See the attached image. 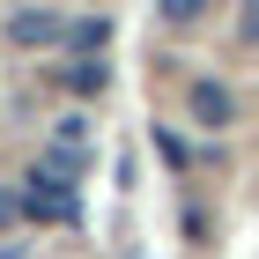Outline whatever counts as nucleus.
Listing matches in <instances>:
<instances>
[{
    "instance_id": "f257e3e1",
    "label": "nucleus",
    "mask_w": 259,
    "mask_h": 259,
    "mask_svg": "<svg viewBox=\"0 0 259 259\" xmlns=\"http://www.w3.org/2000/svg\"><path fill=\"white\" fill-rule=\"evenodd\" d=\"M22 215L30 222H60V230H74L81 222V200H74V185L67 178H52V170H30V178H22Z\"/></svg>"
},
{
    "instance_id": "39448f33",
    "label": "nucleus",
    "mask_w": 259,
    "mask_h": 259,
    "mask_svg": "<svg viewBox=\"0 0 259 259\" xmlns=\"http://www.w3.org/2000/svg\"><path fill=\"white\" fill-rule=\"evenodd\" d=\"M60 81L74 89V97H104V89H111V67H104V60H67Z\"/></svg>"
},
{
    "instance_id": "6e6552de",
    "label": "nucleus",
    "mask_w": 259,
    "mask_h": 259,
    "mask_svg": "<svg viewBox=\"0 0 259 259\" xmlns=\"http://www.w3.org/2000/svg\"><path fill=\"white\" fill-rule=\"evenodd\" d=\"M15 215H22V193H0V230H8Z\"/></svg>"
},
{
    "instance_id": "423d86ee",
    "label": "nucleus",
    "mask_w": 259,
    "mask_h": 259,
    "mask_svg": "<svg viewBox=\"0 0 259 259\" xmlns=\"http://www.w3.org/2000/svg\"><path fill=\"white\" fill-rule=\"evenodd\" d=\"M200 8H207V0H163V22H193Z\"/></svg>"
},
{
    "instance_id": "7ed1b4c3",
    "label": "nucleus",
    "mask_w": 259,
    "mask_h": 259,
    "mask_svg": "<svg viewBox=\"0 0 259 259\" xmlns=\"http://www.w3.org/2000/svg\"><path fill=\"white\" fill-rule=\"evenodd\" d=\"M8 37H15V45H60L67 22L52 15V8H15V15H8Z\"/></svg>"
},
{
    "instance_id": "f03ea898",
    "label": "nucleus",
    "mask_w": 259,
    "mask_h": 259,
    "mask_svg": "<svg viewBox=\"0 0 259 259\" xmlns=\"http://www.w3.org/2000/svg\"><path fill=\"white\" fill-rule=\"evenodd\" d=\"M193 126H207V134H230V119H237V104H230V89L222 81H193Z\"/></svg>"
},
{
    "instance_id": "0eeeda50",
    "label": "nucleus",
    "mask_w": 259,
    "mask_h": 259,
    "mask_svg": "<svg viewBox=\"0 0 259 259\" xmlns=\"http://www.w3.org/2000/svg\"><path fill=\"white\" fill-rule=\"evenodd\" d=\"M156 156H163V163H185V141L170 134V126H163V134H156Z\"/></svg>"
},
{
    "instance_id": "20e7f679",
    "label": "nucleus",
    "mask_w": 259,
    "mask_h": 259,
    "mask_svg": "<svg viewBox=\"0 0 259 259\" xmlns=\"http://www.w3.org/2000/svg\"><path fill=\"white\" fill-rule=\"evenodd\" d=\"M67 52H74V60H97V52H104V45H111V22H104V15H74V22H67Z\"/></svg>"
}]
</instances>
